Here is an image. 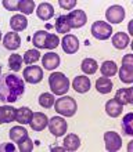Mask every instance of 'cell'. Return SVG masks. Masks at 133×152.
<instances>
[{"label":"cell","mask_w":133,"mask_h":152,"mask_svg":"<svg viewBox=\"0 0 133 152\" xmlns=\"http://www.w3.org/2000/svg\"><path fill=\"white\" fill-rule=\"evenodd\" d=\"M25 91V83L20 76L6 73L0 76V101L12 104Z\"/></svg>","instance_id":"obj_1"},{"label":"cell","mask_w":133,"mask_h":152,"mask_svg":"<svg viewBox=\"0 0 133 152\" xmlns=\"http://www.w3.org/2000/svg\"><path fill=\"white\" fill-rule=\"evenodd\" d=\"M48 86L53 94L64 96L69 90V80L62 72H54L48 76Z\"/></svg>","instance_id":"obj_2"},{"label":"cell","mask_w":133,"mask_h":152,"mask_svg":"<svg viewBox=\"0 0 133 152\" xmlns=\"http://www.w3.org/2000/svg\"><path fill=\"white\" fill-rule=\"evenodd\" d=\"M54 109L60 115L69 118V116L75 115V112H76V109H78V105H76V101L73 100L72 97L64 96L54 102Z\"/></svg>","instance_id":"obj_3"},{"label":"cell","mask_w":133,"mask_h":152,"mask_svg":"<svg viewBox=\"0 0 133 152\" xmlns=\"http://www.w3.org/2000/svg\"><path fill=\"white\" fill-rule=\"evenodd\" d=\"M119 79L122 83L130 84L133 82V56L126 54L122 58V68L119 69Z\"/></svg>","instance_id":"obj_4"},{"label":"cell","mask_w":133,"mask_h":152,"mask_svg":"<svg viewBox=\"0 0 133 152\" xmlns=\"http://www.w3.org/2000/svg\"><path fill=\"white\" fill-rule=\"evenodd\" d=\"M92 35L96 37L97 40H107L112 35V28L111 25L104 22V21H96L92 25Z\"/></svg>","instance_id":"obj_5"},{"label":"cell","mask_w":133,"mask_h":152,"mask_svg":"<svg viewBox=\"0 0 133 152\" xmlns=\"http://www.w3.org/2000/svg\"><path fill=\"white\" fill-rule=\"evenodd\" d=\"M48 130L54 137H61L67 133V129H68V124H67V120L61 116H54L48 120Z\"/></svg>","instance_id":"obj_6"},{"label":"cell","mask_w":133,"mask_h":152,"mask_svg":"<svg viewBox=\"0 0 133 152\" xmlns=\"http://www.w3.org/2000/svg\"><path fill=\"white\" fill-rule=\"evenodd\" d=\"M24 79L31 84H36L43 79V69L37 65H29L24 69Z\"/></svg>","instance_id":"obj_7"},{"label":"cell","mask_w":133,"mask_h":152,"mask_svg":"<svg viewBox=\"0 0 133 152\" xmlns=\"http://www.w3.org/2000/svg\"><path fill=\"white\" fill-rule=\"evenodd\" d=\"M104 142H105V149L109 152H117V151H119L122 147L121 136L115 132L104 133Z\"/></svg>","instance_id":"obj_8"},{"label":"cell","mask_w":133,"mask_h":152,"mask_svg":"<svg viewBox=\"0 0 133 152\" xmlns=\"http://www.w3.org/2000/svg\"><path fill=\"white\" fill-rule=\"evenodd\" d=\"M67 20H68V24L72 28H82L83 25L86 24L87 21V17H86V12L83 10H72L67 15Z\"/></svg>","instance_id":"obj_9"},{"label":"cell","mask_w":133,"mask_h":152,"mask_svg":"<svg viewBox=\"0 0 133 152\" xmlns=\"http://www.w3.org/2000/svg\"><path fill=\"white\" fill-rule=\"evenodd\" d=\"M105 18L111 24H121L125 18V8L122 6H111L105 12Z\"/></svg>","instance_id":"obj_10"},{"label":"cell","mask_w":133,"mask_h":152,"mask_svg":"<svg viewBox=\"0 0 133 152\" xmlns=\"http://www.w3.org/2000/svg\"><path fill=\"white\" fill-rule=\"evenodd\" d=\"M61 46L67 54H75L79 50V40L75 35H65L61 40Z\"/></svg>","instance_id":"obj_11"},{"label":"cell","mask_w":133,"mask_h":152,"mask_svg":"<svg viewBox=\"0 0 133 152\" xmlns=\"http://www.w3.org/2000/svg\"><path fill=\"white\" fill-rule=\"evenodd\" d=\"M48 124V118L44 115L43 112H35L31 118L29 126L33 132H42L46 129V126Z\"/></svg>","instance_id":"obj_12"},{"label":"cell","mask_w":133,"mask_h":152,"mask_svg":"<svg viewBox=\"0 0 133 152\" xmlns=\"http://www.w3.org/2000/svg\"><path fill=\"white\" fill-rule=\"evenodd\" d=\"M3 44L7 50H17L21 46V37L17 32H8L6 36L3 37Z\"/></svg>","instance_id":"obj_13"},{"label":"cell","mask_w":133,"mask_h":152,"mask_svg":"<svg viewBox=\"0 0 133 152\" xmlns=\"http://www.w3.org/2000/svg\"><path fill=\"white\" fill-rule=\"evenodd\" d=\"M72 87L76 93H87L90 90V79L87 76H76L72 82Z\"/></svg>","instance_id":"obj_14"},{"label":"cell","mask_w":133,"mask_h":152,"mask_svg":"<svg viewBox=\"0 0 133 152\" xmlns=\"http://www.w3.org/2000/svg\"><path fill=\"white\" fill-rule=\"evenodd\" d=\"M10 26H11L12 32H21V31L26 29V26H28V20H26V17L22 15V14H15V15H12L11 20H10Z\"/></svg>","instance_id":"obj_15"},{"label":"cell","mask_w":133,"mask_h":152,"mask_svg":"<svg viewBox=\"0 0 133 152\" xmlns=\"http://www.w3.org/2000/svg\"><path fill=\"white\" fill-rule=\"evenodd\" d=\"M60 56L56 54V53H47V54H44L43 58H42V64H43L44 69H47V71H53V69H56L58 65H60Z\"/></svg>","instance_id":"obj_16"},{"label":"cell","mask_w":133,"mask_h":152,"mask_svg":"<svg viewBox=\"0 0 133 152\" xmlns=\"http://www.w3.org/2000/svg\"><path fill=\"white\" fill-rule=\"evenodd\" d=\"M115 101H118L121 105H129L133 102V90L132 88H119L115 93Z\"/></svg>","instance_id":"obj_17"},{"label":"cell","mask_w":133,"mask_h":152,"mask_svg":"<svg viewBox=\"0 0 133 152\" xmlns=\"http://www.w3.org/2000/svg\"><path fill=\"white\" fill-rule=\"evenodd\" d=\"M36 15L42 21H48L54 15V8L50 3H40L36 8Z\"/></svg>","instance_id":"obj_18"},{"label":"cell","mask_w":133,"mask_h":152,"mask_svg":"<svg viewBox=\"0 0 133 152\" xmlns=\"http://www.w3.org/2000/svg\"><path fill=\"white\" fill-rule=\"evenodd\" d=\"M17 109L10 105L0 107V122L1 123H11L12 120H15Z\"/></svg>","instance_id":"obj_19"},{"label":"cell","mask_w":133,"mask_h":152,"mask_svg":"<svg viewBox=\"0 0 133 152\" xmlns=\"http://www.w3.org/2000/svg\"><path fill=\"white\" fill-rule=\"evenodd\" d=\"M130 40H129V36L126 35L125 32H118L115 33L112 36V46L118 50H123L129 46Z\"/></svg>","instance_id":"obj_20"},{"label":"cell","mask_w":133,"mask_h":152,"mask_svg":"<svg viewBox=\"0 0 133 152\" xmlns=\"http://www.w3.org/2000/svg\"><path fill=\"white\" fill-rule=\"evenodd\" d=\"M32 115H33V112L28 108V107H21V108L17 109L15 120L21 124H29Z\"/></svg>","instance_id":"obj_21"},{"label":"cell","mask_w":133,"mask_h":152,"mask_svg":"<svg viewBox=\"0 0 133 152\" xmlns=\"http://www.w3.org/2000/svg\"><path fill=\"white\" fill-rule=\"evenodd\" d=\"M122 107H123V105H121L118 101L109 100V101H107V104H105V112H107L108 116H111V118H118V116L122 113Z\"/></svg>","instance_id":"obj_22"},{"label":"cell","mask_w":133,"mask_h":152,"mask_svg":"<svg viewBox=\"0 0 133 152\" xmlns=\"http://www.w3.org/2000/svg\"><path fill=\"white\" fill-rule=\"evenodd\" d=\"M96 88L100 94H108L112 90V82L109 77H100L96 80Z\"/></svg>","instance_id":"obj_23"},{"label":"cell","mask_w":133,"mask_h":152,"mask_svg":"<svg viewBox=\"0 0 133 152\" xmlns=\"http://www.w3.org/2000/svg\"><path fill=\"white\" fill-rule=\"evenodd\" d=\"M100 71L104 77H112V76H115L118 72V65L115 64L114 61H104L103 65H101Z\"/></svg>","instance_id":"obj_24"},{"label":"cell","mask_w":133,"mask_h":152,"mask_svg":"<svg viewBox=\"0 0 133 152\" xmlns=\"http://www.w3.org/2000/svg\"><path fill=\"white\" fill-rule=\"evenodd\" d=\"M81 147V138L76 134H68L64 138V148L67 151H76Z\"/></svg>","instance_id":"obj_25"},{"label":"cell","mask_w":133,"mask_h":152,"mask_svg":"<svg viewBox=\"0 0 133 152\" xmlns=\"http://www.w3.org/2000/svg\"><path fill=\"white\" fill-rule=\"evenodd\" d=\"M28 137V132H26V129H24L22 126H14V127L10 130V138L11 141L14 142H20L22 141L24 138Z\"/></svg>","instance_id":"obj_26"},{"label":"cell","mask_w":133,"mask_h":152,"mask_svg":"<svg viewBox=\"0 0 133 152\" xmlns=\"http://www.w3.org/2000/svg\"><path fill=\"white\" fill-rule=\"evenodd\" d=\"M54 28H56V31L58 33H67V35H68V32L71 31V26H69V24H68L67 15L57 17L56 24H54Z\"/></svg>","instance_id":"obj_27"},{"label":"cell","mask_w":133,"mask_h":152,"mask_svg":"<svg viewBox=\"0 0 133 152\" xmlns=\"http://www.w3.org/2000/svg\"><path fill=\"white\" fill-rule=\"evenodd\" d=\"M81 68L86 75H93V73H96L98 65H97L96 60H93V58H85V60L82 61Z\"/></svg>","instance_id":"obj_28"},{"label":"cell","mask_w":133,"mask_h":152,"mask_svg":"<svg viewBox=\"0 0 133 152\" xmlns=\"http://www.w3.org/2000/svg\"><path fill=\"white\" fill-rule=\"evenodd\" d=\"M122 130L126 136H133V113H126L122 119Z\"/></svg>","instance_id":"obj_29"},{"label":"cell","mask_w":133,"mask_h":152,"mask_svg":"<svg viewBox=\"0 0 133 152\" xmlns=\"http://www.w3.org/2000/svg\"><path fill=\"white\" fill-rule=\"evenodd\" d=\"M35 10V1L33 0H21L18 1V11H21L25 15L32 14Z\"/></svg>","instance_id":"obj_30"},{"label":"cell","mask_w":133,"mask_h":152,"mask_svg":"<svg viewBox=\"0 0 133 152\" xmlns=\"http://www.w3.org/2000/svg\"><path fill=\"white\" fill-rule=\"evenodd\" d=\"M22 57L20 54H11L10 58H8V68L14 71V72H18L21 69V65H22Z\"/></svg>","instance_id":"obj_31"},{"label":"cell","mask_w":133,"mask_h":152,"mask_svg":"<svg viewBox=\"0 0 133 152\" xmlns=\"http://www.w3.org/2000/svg\"><path fill=\"white\" fill-rule=\"evenodd\" d=\"M54 102H56L54 94H51V93H43L39 97V104H40L42 108H51Z\"/></svg>","instance_id":"obj_32"},{"label":"cell","mask_w":133,"mask_h":152,"mask_svg":"<svg viewBox=\"0 0 133 152\" xmlns=\"http://www.w3.org/2000/svg\"><path fill=\"white\" fill-rule=\"evenodd\" d=\"M47 33L46 31H37L35 35H33V46L37 48H43L44 47V42H46V37H47Z\"/></svg>","instance_id":"obj_33"},{"label":"cell","mask_w":133,"mask_h":152,"mask_svg":"<svg viewBox=\"0 0 133 152\" xmlns=\"http://www.w3.org/2000/svg\"><path fill=\"white\" fill-rule=\"evenodd\" d=\"M39 58H40L39 50H28V51L24 54V62L28 65L35 64L36 61H39Z\"/></svg>","instance_id":"obj_34"},{"label":"cell","mask_w":133,"mask_h":152,"mask_svg":"<svg viewBox=\"0 0 133 152\" xmlns=\"http://www.w3.org/2000/svg\"><path fill=\"white\" fill-rule=\"evenodd\" d=\"M58 44H60V39H58V36H56L54 33H47V37H46V42H44V47L43 48L53 50V48H56Z\"/></svg>","instance_id":"obj_35"},{"label":"cell","mask_w":133,"mask_h":152,"mask_svg":"<svg viewBox=\"0 0 133 152\" xmlns=\"http://www.w3.org/2000/svg\"><path fill=\"white\" fill-rule=\"evenodd\" d=\"M18 149L21 152H31L33 149V141L29 137H26V138L18 142Z\"/></svg>","instance_id":"obj_36"},{"label":"cell","mask_w":133,"mask_h":152,"mask_svg":"<svg viewBox=\"0 0 133 152\" xmlns=\"http://www.w3.org/2000/svg\"><path fill=\"white\" fill-rule=\"evenodd\" d=\"M58 4L62 10H72L76 6V0H60Z\"/></svg>","instance_id":"obj_37"},{"label":"cell","mask_w":133,"mask_h":152,"mask_svg":"<svg viewBox=\"0 0 133 152\" xmlns=\"http://www.w3.org/2000/svg\"><path fill=\"white\" fill-rule=\"evenodd\" d=\"M3 6L6 10H8V11H18V1H17V0H12V1L4 0Z\"/></svg>","instance_id":"obj_38"},{"label":"cell","mask_w":133,"mask_h":152,"mask_svg":"<svg viewBox=\"0 0 133 152\" xmlns=\"http://www.w3.org/2000/svg\"><path fill=\"white\" fill-rule=\"evenodd\" d=\"M14 151H15V147L11 142H4V144L0 145V152H14Z\"/></svg>","instance_id":"obj_39"},{"label":"cell","mask_w":133,"mask_h":152,"mask_svg":"<svg viewBox=\"0 0 133 152\" xmlns=\"http://www.w3.org/2000/svg\"><path fill=\"white\" fill-rule=\"evenodd\" d=\"M51 151H67V149H65L64 147H62V148H61V147H53Z\"/></svg>","instance_id":"obj_40"},{"label":"cell","mask_w":133,"mask_h":152,"mask_svg":"<svg viewBox=\"0 0 133 152\" xmlns=\"http://www.w3.org/2000/svg\"><path fill=\"white\" fill-rule=\"evenodd\" d=\"M0 40H1V31H0Z\"/></svg>","instance_id":"obj_41"},{"label":"cell","mask_w":133,"mask_h":152,"mask_svg":"<svg viewBox=\"0 0 133 152\" xmlns=\"http://www.w3.org/2000/svg\"><path fill=\"white\" fill-rule=\"evenodd\" d=\"M0 73H1V65H0Z\"/></svg>","instance_id":"obj_42"},{"label":"cell","mask_w":133,"mask_h":152,"mask_svg":"<svg viewBox=\"0 0 133 152\" xmlns=\"http://www.w3.org/2000/svg\"><path fill=\"white\" fill-rule=\"evenodd\" d=\"M0 124H1V122H0Z\"/></svg>","instance_id":"obj_43"}]
</instances>
